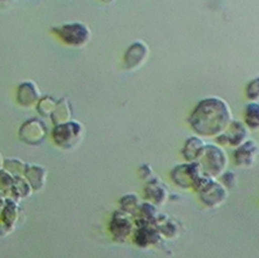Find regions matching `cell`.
<instances>
[{"label":"cell","instance_id":"1","mask_svg":"<svg viewBox=\"0 0 259 258\" xmlns=\"http://www.w3.org/2000/svg\"><path fill=\"white\" fill-rule=\"evenodd\" d=\"M189 124L198 137L217 138L233 121L230 106L221 98L202 99L190 113Z\"/></svg>","mask_w":259,"mask_h":258},{"label":"cell","instance_id":"2","mask_svg":"<svg viewBox=\"0 0 259 258\" xmlns=\"http://www.w3.org/2000/svg\"><path fill=\"white\" fill-rule=\"evenodd\" d=\"M207 178L208 177L203 175L202 168L198 162H185V163L177 164L170 170V179L177 187L184 190L192 189L197 193Z\"/></svg>","mask_w":259,"mask_h":258},{"label":"cell","instance_id":"3","mask_svg":"<svg viewBox=\"0 0 259 258\" xmlns=\"http://www.w3.org/2000/svg\"><path fill=\"white\" fill-rule=\"evenodd\" d=\"M203 175L208 178L217 179L227 170L229 160L227 152L222 146L215 144H207L203 155L198 160Z\"/></svg>","mask_w":259,"mask_h":258},{"label":"cell","instance_id":"4","mask_svg":"<svg viewBox=\"0 0 259 258\" xmlns=\"http://www.w3.org/2000/svg\"><path fill=\"white\" fill-rule=\"evenodd\" d=\"M84 137V125L78 121H68L55 125L51 132V138L56 146L62 150H71L82 142Z\"/></svg>","mask_w":259,"mask_h":258},{"label":"cell","instance_id":"5","mask_svg":"<svg viewBox=\"0 0 259 258\" xmlns=\"http://www.w3.org/2000/svg\"><path fill=\"white\" fill-rule=\"evenodd\" d=\"M51 32L56 34L66 46L72 48H83L89 43L92 32L89 27L82 22L63 23L51 28Z\"/></svg>","mask_w":259,"mask_h":258},{"label":"cell","instance_id":"6","mask_svg":"<svg viewBox=\"0 0 259 258\" xmlns=\"http://www.w3.org/2000/svg\"><path fill=\"white\" fill-rule=\"evenodd\" d=\"M201 202L208 208H218L229 196V190L217 179L207 178L197 191Z\"/></svg>","mask_w":259,"mask_h":258},{"label":"cell","instance_id":"7","mask_svg":"<svg viewBox=\"0 0 259 258\" xmlns=\"http://www.w3.org/2000/svg\"><path fill=\"white\" fill-rule=\"evenodd\" d=\"M133 218L134 217H132L131 214L120 211V209L113 212L110 224H108V229L116 241L124 242L133 234L135 227Z\"/></svg>","mask_w":259,"mask_h":258},{"label":"cell","instance_id":"8","mask_svg":"<svg viewBox=\"0 0 259 258\" xmlns=\"http://www.w3.org/2000/svg\"><path fill=\"white\" fill-rule=\"evenodd\" d=\"M48 136L47 124L39 118H31L21 125L19 137L27 145L37 146L44 142Z\"/></svg>","mask_w":259,"mask_h":258},{"label":"cell","instance_id":"9","mask_svg":"<svg viewBox=\"0 0 259 258\" xmlns=\"http://www.w3.org/2000/svg\"><path fill=\"white\" fill-rule=\"evenodd\" d=\"M249 129L247 125L241 121H235L233 119L230 124L224 132L215 138L217 143L222 146H231L236 149L241 144H243L246 140H248Z\"/></svg>","mask_w":259,"mask_h":258},{"label":"cell","instance_id":"10","mask_svg":"<svg viewBox=\"0 0 259 258\" xmlns=\"http://www.w3.org/2000/svg\"><path fill=\"white\" fill-rule=\"evenodd\" d=\"M150 56V49L143 40H137L126 48L123 61L126 70H138L146 62Z\"/></svg>","mask_w":259,"mask_h":258},{"label":"cell","instance_id":"11","mask_svg":"<svg viewBox=\"0 0 259 258\" xmlns=\"http://www.w3.org/2000/svg\"><path fill=\"white\" fill-rule=\"evenodd\" d=\"M234 160L237 167L252 168L259 160V145L254 140L248 139L237 146L234 151Z\"/></svg>","mask_w":259,"mask_h":258},{"label":"cell","instance_id":"12","mask_svg":"<svg viewBox=\"0 0 259 258\" xmlns=\"http://www.w3.org/2000/svg\"><path fill=\"white\" fill-rule=\"evenodd\" d=\"M144 197L147 202H151L156 206H163L169 200V191L158 177H153L146 182L144 187Z\"/></svg>","mask_w":259,"mask_h":258},{"label":"cell","instance_id":"13","mask_svg":"<svg viewBox=\"0 0 259 258\" xmlns=\"http://www.w3.org/2000/svg\"><path fill=\"white\" fill-rule=\"evenodd\" d=\"M135 226H137V230L134 233V241L140 247L155 245L162 238V234L159 233L157 227L153 224L137 223Z\"/></svg>","mask_w":259,"mask_h":258},{"label":"cell","instance_id":"14","mask_svg":"<svg viewBox=\"0 0 259 258\" xmlns=\"http://www.w3.org/2000/svg\"><path fill=\"white\" fill-rule=\"evenodd\" d=\"M40 92H39L37 84L32 80L22 82L17 88V103L23 107L35 106L40 99Z\"/></svg>","mask_w":259,"mask_h":258},{"label":"cell","instance_id":"15","mask_svg":"<svg viewBox=\"0 0 259 258\" xmlns=\"http://www.w3.org/2000/svg\"><path fill=\"white\" fill-rule=\"evenodd\" d=\"M206 145L207 144L204 143V140L201 137L194 136L188 138L182 148L184 160L186 162H198L201 156L203 155Z\"/></svg>","mask_w":259,"mask_h":258},{"label":"cell","instance_id":"16","mask_svg":"<svg viewBox=\"0 0 259 258\" xmlns=\"http://www.w3.org/2000/svg\"><path fill=\"white\" fill-rule=\"evenodd\" d=\"M47 169L44 167L38 166V164H28L27 163L26 170L23 177L29 183L33 191H40L47 183Z\"/></svg>","mask_w":259,"mask_h":258},{"label":"cell","instance_id":"17","mask_svg":"<svg viewBox=\"0 0 259 258\" xmlns=\"http://www.w3.org/2000/svg\"><path fill=\"white\" fill-rule=\"evenodd\" d=\"M50 118L51 122L54 123V125H59L62 124V123L71 121L72 106L67 98H61L60 100H57L56 106L54 109L53 113H51Z\"/></svg>","mask_w":259,"mask_h":258},{"label":"cell","instance_id":"18","mask_svg":"<svg viewBox=\"0 0 259 258\" xmlns=\"http://www.w3.org/2000/svg\"><path fill=\"white\" fill-rule=\"evenodd\" d=\"M3 221H4L5 226L9 229L13 230L15 226H16L17 221L20 217V208H19V202L15 201L11 197H8L4 201V207H3Z\"/></svg>","mask_w":259,"mask_h":258},{"label":"cell","instance_id":"19","mask_svg":"<svg viewBox=\"0 0 259 258\" xmlns=\"http://www.w3.org/2000/svg\"><path fill=\"white\" fill-rule=\"evenodd\" d=\"M33 190L29 185V183L27 182V179L23 176L15 177L14 178V184H13V191H11V199L15 201H22L26 200L27 197H29L32 195Z\"/></svg>","mask_w":259,"mask_h":258},{"label":"cell","instance_id":"20","mask_svg":"<svg viewBox=\"0 0 259 258\" xmlns=\"http://www.w3.org/2000/svg\"><path fill=\"white\" fill-rule=\"evenodd\" d=\"M140 205V197L137 194H126L119 199V209L131 214L132 217L137 216Z\"/></svg>","mask_w":259,"mask_h":258},{"label":"cell","instance_id":"21","mask_svg":"<svg viewBox=\"0 0 259 258\" xmlns=\"http://www.w3.org/2000/svg\"><path fill=\"white\" fill-rule=\"evenodd\" d=\"M245 124L249 131H258L259 129V103L246 105L245 107Z\"/></svg>","mask_w":259,"mask_h":258},{"label":"cell","instance_id":"22","mask_svg":"<svg viewBox=\"0 0 259 258\" xmlns=\"http://www.w3.org/2000/svg\"><path fill=\"white\" fill-rule=\"evenodd\" d=\"M13 175L5 170L4 168L0 169V197L2 199H8L11 197V191H13V184H14Z\"/></svg>","mask_w":259,"mask_h":258},{"label":"cell","instance_id":"23","mask_svg":"<svg viewBox=\"0 0 259 258\" xmlns=\"http://www.w3.org/2000/svg\"><path fill=\"white\" fill-rule=\"evenodd\" d=\"M26 167V162L19 160V158H7V160H4V164H3V168H4L5 170H8V172L10 173V175H13L14 177L23 176Z\"/></svg>","mask_w":259,"mask_h":258},{"label":"cell","instance_id":"24","mask_svg":"<svg viewBox=\"0 0 259 258\" xmlns=\"http://www.w3.org/2000/svg\"><path fill=\"white\" fill-rule=\"evenodd\" d=\"M57 100L54 99L53 97H49V95H45V97L39 99L37 103V111L40 116L43 117H50L51 113H53L54 109H55Z\"/></svg>","mask_w":259,"mask_h":258},{"label":"cell","instance_id":"25","mask_svg":"<svg viewBox=\"0 0 259 258\" xmlns=\"http://www.w3.org/2000/svg\"><path fill=\"white\" fill-rule=\"evenodd\" d=\"M246 97L249 101L259 103V76L253 78L251 82L247 84Z\"/></svg>","mask_w":259,"mask_h":258},{"label":"cell","instance_id":"26","mask_svg":"<svg viewBox=\"0 0 259 258\" xmlns=\"http://www.w3.org/2000/svg\"><path fill=\"white\" fill-rule=\"evenodd\" d=\"M219 178H221L222 184L224 185L228 190H231V189L236 188L237 183H239V177H237V175L234 172V170H225Z\"/></svg>","mask_w":259,"mask_h":258},{"label":"cell","instance_id":"27","mask_svg":"<svg viewBox=\"0 0 259 258\" xmlns=\"http://www.w3.org/2000/svg\"><path fill=\"white\" fill-rule=\"evenodd\" d=\"M139 176H140V178L144 179L145 182L150 181V179L155 177V175H153L152 167L150 166L149 163H144L139 167Z\"/></svg>","mask_w":259,"mask_h":258},{"label":"cell","instance_id":"28","mask_svg":"<svg viewBox=\"0 0 259 258\" xmlns=\"http://www.w3.org/2000/svg\"><path fill=\"white\" fill-rule=\"evenodd\" d=\"M4 201H5V199H2V197H0V236L7 235L8 233L11 232V230L9 229L7 226H5L4 221H3L2 212H3V207H4Z\"/></svg>","mask_w":259,"mask_h":258},{"label":"cell","instance_id":"29","mask_svg":"<svg viewBox=\"0 0 259 258\" xmlns=\"http://www.w3.org/2000/svg\"><path fill=\"white\" fill-rule=\"evenodd\" d=\"M3 164H4V160H3V156L0 154V169H3Z\"/></svg>","mask_w":259,"mask_h":258},{"label":"cell","instance_id":"30","mask_svg":"<svg viewBox=\"0 0 259 258\" xmlns=\"http://www.w3.org/2000/svg\"><path fill=\"white\" fill-rule=\"evenodd\" d=\"M11 0H0V5H3V4H9V3H10Z\"/></svg>","mask_w":259,"mask_h":258},{"label":"cell","instance_id":"31","mask_svg":"<svg viewBox=\"0 0 259 258\" xmlns=\"http://www.w3.org/2000/svg\"><path fill=\"white\" fill-rule=\"evenodd\" d=\"M102 3H106V4H111V3H113L114 0H101Z\"/></svg>","mask_w":259,"mask_h":258}]
</instances>
